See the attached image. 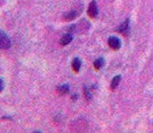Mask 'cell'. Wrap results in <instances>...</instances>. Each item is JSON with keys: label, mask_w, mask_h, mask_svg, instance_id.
I'll return each instance as SVG.
<instances>
[{"label": "cell", "mask_w": 153, "mask_h": 133, "mask_svg": "<svg viewBox=\"0 0 153 133\" xmlns=\"http://www.w3.org/2000/svg\"><path fill=\"white\" fill-rule=\"evenodd\" d=\"M56 92H57L60 96L67 94V93H68L70 92L69 85H67V84H64V85H60V86L56 88Z\"/></svg>", "instance_id": "cell-8"}, {"label": "cell", "mask_w": 153, "mask_h": 133, "mask_svg": "<svg viewBox=\"0 0 153 133\" xmlns=\"http://www.w3.org/2000/svg\"><path fill=\"white\" fill-rule=\"evenodd\" d=\"M108 46H110L111 48H112L113 50H119L121 47V42L118 37L116 36H111L108 38Z\"/></svg>", "instance_id": "cell-3"}, {"label": "cell", "mask_w": 153, "mask_h": 133, "mask_svg": "<svg viewBox=\"0 0 153 133\" xmlns=\"http://www.w3.org/2000/svg\"><path fill=\"white\" fill-rule=\"evenodd\" d=\"M105 59L103 58H99L98 59H97L94 62V67L95 68L96 70H99L101 69L104 65H105Z\"/></svg>", "instance_id": "cell-10"}, {"label": "cell", "mask_w": 153, "mask_h": 133, "mask_svg": "<svg viewBox=\"0 0 153 133\" xmlns=\"http://www.w3.org/2000/svg\"><path fill=\"white\" fill-rule=\"evenodd\" d=\"M73 39L74 37L73 35H72V34L68 32L67 34L64 35V36H62L61 39H60V44L61 45V46H65L67 45L70 44V43L73 41Z\"/></svg>", "instance_id": "cell-5"}, {"label": "cell", "mask_w": 153, "mask_h": 133, "mask_svg": "<svg viewBox=\"0 0 153 133\" xmlns=\"http://www.w3.org/2000/svg\"><path fill=\"white\" fill-rule=\"evenodd\" d=\"M81 64H82V62L79 58H74L72 62V68H73L74 71L76 73L80 71V67H81Z\"/></svg>", "instance_id": "cell-7"}, {"label": "cell", "mask_w": 153, "mask_h": 133, "mask_svg": "<svg viewBox=\"0 0 153 133\" xmlns=\"http://www.w3.org/2000/svg\"><path fill=\"white\" fill-rule=\"evenodd\" d=\"M84 96H85V98H86L88 101H90V100L91 99V98H92L91 95V93H90V91L88 90V89L87 88L86 86H84Z\"/></svg>", "instance_id": "cell-11"}, {"label": "cell", "mask_w": 153, "mask_h": 133, "mask_svg": "<svg viewBox=\"0 0 153 133\" xmlns=\"http://www.w3.org/2000/svg\"><path fill=\"white\" fill-rule=\"evenodd\" d=\"M12 43L10 39L5 32L0 31V49H9Z\"/></svg>", "instance_id": "cell-1"}, {"label": "cell", "mask_w": 153, "mask_h": 133, "mask_svg": "<svg viewBox=\"0 0 153 133\" xmlns=\"http://www.w3.org/2000/svg\"><path fill=\"white\" fill-rule=\"evenodd\" d=\"M4 89V82L3 80L0 78V93H2Z\"/></svg>", "instance_id": "cell-12"}, {"label": "cell", "mask_w": 153, "mask_h": 133, "mask_svg": "<svg viewBox=\"0 0 153 133\" xmlns=\"http://www.w3.org/2000/svg\"><path fill=\"white\" fill-rule=\"evenodd\" d=\"M79 15H80V12H78L77 10H71V11L64 13L63 18L66 22H69V21L74 20Z\"/></svg>", "instance_id": "cell-4"}, {"label": "cell", "mask_w": 153, "mask_h": 133, "mask_svg": "<svg viewBox=\"0 0 153 133\" xmlns=\"http://www.w3.org/2000/svg\"><path fill=\"white\" fill-rule=\"evenodd\" d=\"M88 15L91 19H94L98 15V8H97V2L95 0H93L90 2L88 9Z\"/></svg>", "instance_id": "cell-2"}, {"label": "cell", "mask_w": 153, "mask_h": 133, "mask_svg": "<svg viewBox=\"0 0 153 133\" xmlns=\"http://www.w3.org/2000/svg\"><path fill=\"white\" fill-rule=\"evenodd\" d=\"M129 22H129V19H126V20H125V22H124L123 23H122V24L118 27L117 31H118V32H120V33L125 35V34L127 33L129 30Z\"/></svg>", "instance_id": "cell-6"}, {"label": "cell", "mask_w": 153, "mask_h": 133, "mask_svg": "<svg viewBox=\"0 0 153 133\" xmlns=\"http://www.w3.org/2000/svg\"><path fill=\"white\" fill-rule=\"evenodd\" d=\"M121 80V76H120V75L114 76V77L113 78V79L111 80V90H114V89L119 85Z\"/></svg>", "instance_id": "cell-9"}]
</instances>
